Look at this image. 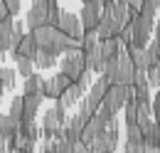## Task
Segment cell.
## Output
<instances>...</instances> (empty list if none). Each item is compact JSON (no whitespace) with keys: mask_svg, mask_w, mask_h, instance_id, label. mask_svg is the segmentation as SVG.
Wrapping results in <instances>:
<instances>
[{"mask_svg":"<svg viewBox=\"0 0 160 153\" xmlns=\"http://www.w3.org/2000/svg\"><path fill=\"white\" fill-rule=\"evenodd\" d=\"M136 64L131 62L128 57V52H126V47L121 50V55L116 59H108L106 64H103V72L101 74L106 76L111 84H126V87H131L133 84V79H136Z\"/></svg>","mask_w":160,"mask_h":153,"instance_id":"1","label":"cell"},{"mask_svg":"<svg viewBox=\"0 0 160 153\" xmlns=\"http://www.w3.org/2000/svg\"><path fill=\"white\" fill-rule=\"evenodd\" d=\"M59 72L67 74L72 82H77L84 72H86V62H84V50H72L67 55H62V62H59Z\"/></svg>","mask_w":160,"mask_h":153,"instance_id":"2","label":"cell"},{"mask_svg":"<svg viewBox=\"0 0 160 153\" xmlns=\"http://www.w3.org/2000/svg\"><path fill=\"white\" fill-rule=\"evenodd\" d=\"M131 96H133V84H131V87H126V84H111L101 104L108 106V109H113V111L118 114L121 109L126 106V101H128Z\"/></svg>","mask_w":160,"mask_h":153,"instance_id":"3","label":"cell"},{"mask_svg":"<svg viewBox=\"0 0 160 153\" xmlns=\"http://www.w3.org/2000/svg\"><path fill=\"white\" fill-rule=\"evenodd\" d=\"M118 141H121L118 126H106V129L89 143V148H91V151H116V148H118Z\"/></svg>","mask_w":160,"mask_h":153,"instance_id":"4","label":"cell"},{"mask_svg":"<svg viewBox=\"0 0 160 153\" xmlns=\"http://www.w3.org/2000/svg\"><path fill=\"white\" fill-rule=\"evenodd\" d=\"M72 84V79L67 74H54L52 79H44L42 82V94H44V99H52V101H57L62 94H64V89Z\"/></svg>","mask_w":160,"mask_h":153,"instance_id":"5","label":"cell"},{"mask_svg":"<svg viewBox=\"0 0 160 153\" xmlns=\"http://www.w3.org/2000/svg\"><path fill=\"white\" fill-rule=\"evenodd\" d=\"M108 87H111V82H108L103 74H99L94 82H91L89 94H86V99H84V101H86V104H89V106L96 111V109L101 106V101H103V96H106V92H108Z\"/></svg>","mask_w":160,"mask_h":153,"instance_id":"6","label":"cell"},{"mask_svg":"<svg viewBox=\"0 0 160 153\" xmlns=\"http://www.w3.org/2000/svg\"><path fill=\"white\" fill-rule=\"evenodd\" d=\"M57 27H59L64 35H69L72 40H81V35H84V27H81L79 15H74V13H67V10H62Z\"/></svg>","mask_w":160,"mask_h":153,"instance_id":"7","label":"cell"},{"mask_svg":"<svg viewBox=\"0 0 160 153\" xmlns=\"http://www.w3.org/2000/svg\"><path fill=\"white\" fill-rule=\"evenodd\" d=\"M37 52H40V47H37L35 35H32L30 30L22 35V40L18 42V47H15V50H10L12 59H15V57H30V59H35V55H37Z\"/></svg>","mask_w":160,"mask_h":153,"instance_id":"8","label":"cell"},{"mask_svg":"<svg viewBox=\"0 0 160 153\" xmlns=\"http://www.w3.org/2000/svg\"><path fill=\"white\" fill-rule=\"evenodd\" d=\"M42 101L44 94H22V121H35Z\"/></svg>","mask_w":160,"mask_h":153,"instance_id":"9","label":"cell"},{"mask_svg":"<svg viewBox=\"0 0 160 153\" xmlns=\"http://www.w3.org/2000/svg\"><path fill=\"white\" fill-rule=\"evenodd\" d=\"M106 126H108V124H106V121H103L99 114H94L89 121H86V126H84V131H81V138H79V141L89 146V143H91V141H94V138H96V136H99L101 131L106 129Z\"/></svg>","mask_w":160,"mask_h":153,"instance_id":"10","label":"cell"},{"mask_svg":"<svg viewBox=\"0 0 160 153\" xmlns=\"http://www.w3.org/2000/svg\"><path fill=\"white\" fill-rule=\"evenodd\" d=\"M84 92H86V89H81V84L72 82V84H69V87L64 89V94L57 99V104H59V106H64V109H72V106H77V104L81 101Z\"/></svg>","mask_w":160,"mask_h":153,"instance_id":"11","label":"cell"},{"mask_svg":"<svg viewBox=\"0 0 160 153\" xmlns=\"http://www.w3.org/2000/svg\"><path fill=\"white\" fill-rule=\"evenodd\" d=\"M84 62H86V69H91L94 74H101L103 72V55H101V47L99 42L94 45V47H89V50H84Z\"/></svg>","mask_w":160,"mask_h":153,"instance_id":"12","label":"cell"},{"mask_svg":"<svg viewBox=\"0 0 160 153\" xmlns=\"http://www.w3.org/2000/svg\"><path fill=\"white\" fill-rule=\"evenodd\" d=\"M99 18H101V8H96V5H84L79 13V20H81V27L84 30H96L99 27Z\"/></svg>","mask_w":160,"mask_h":153,"instance_id":"13","label":"cell"},{"mask_svg":"<svg viewBox=\"0 0 160 153\" xmlns=\"http://www.w3.org/2000/svg\"><path fill=\"white\" fill-rule=\"evenodd\" d=\"M133 96H136L138 101H150V82H148V76H145V69H138V72H136Z\"/></svg>","mask_w":160,"mask_h":153,"instance_id":"14","label":"cell"},{"mask_svg":"<svg viewBox=\"0 0 160 153\" xmlns=\"http://www.w3.org/2000/svg\"><path fill=\"white\" fill-rule=\"evenodd\" d=\"M42 25H47V10H44V8H37V5H30L27 15H25V27H27V30H37Z\"/></svg>","mask_w":160,"mask_h":153,"instance_id":"15","label":"cell"},{"mask_svg":"<svg viewBox=\"0 0 160 153\" xmlns=\"http://www.w3.org/2000/svg\"><path fill=\"white\" fill-rule=\"evenodd\" d=\"M99 47H101V55H103V62L108 59H116L123 50V45L118 42V37H106V40H99Z\"/></svg>","mask_w":160,"mask_h":153,"instance_id":"16","label":"cell"},{"mask_svg":"<svg viewBox=\"0 0 160 153\" xmlns=\"http://www.w3.org/2000/svg\"><path fill=\"white\" fill-rule=\"evenodd\" d=\"M123 114H126V131L140 129V126H138V101H136V96H131V99L126 101Z\"/></svg>","mask_w":160,"mask_h":153,"instance_id":"17","label":"cell"},{"mask_svg":"<svg viewBox=\"0 0 160 153\" xmlns=\"http://www.w3.org/2000/svg\"><path fill=\"white\" fill-rule=\"evenodd\" d=\"M20 131V121L12 119L10 114H0V138H12V136Z\"/></svg>","mask_w":160,"mask_h":153,"instance_id":"18","label":"cell"},{"mask_svg":"<svg viewBox=\"0 0 160 153\" xmlns=\"http://www.w3.org/2000/svg\"><path fill=\"white\" fill-rule=\"evenodd\" d=\"M12 25L15 20L12 18H5L0 20V52H10V40H12Z\"/></svg>","mask_w":160,"mask_h":153,"instance_id":"19","label":"cell"},{"mask_svg":"<svg viewBox=\"0 0 160 153\" xmlns=\"http://www.w3.org/2000/svg\"><path fill=\"white\" fill-rule=\"evenodd\" d=\"M126 52H128L131 62L136 64V69H145V67H148V57H145V47H136V45H128V47H126Z\"/></svg>","mask_w":160,"mask_h":153,"instance_id":"20","label":"cell"},{"mask_svg":"<svg viewBox=\"0 0 160 153\" xmlns=\"http://www.w3.org/2000/svg\"><path fill=\"white\" fill-rule=\"evenodd\" d=\"M52 67H57V55H52L47 50H40L35 55V69H52Z\"/></svg>","mask_w":160,"mask_h":153,"instance_id":"21","label":"cell"},{"mask_svg":"<svg viewBox=\"0 0 160 153\" xmlns=\"http://www.w3.org/2000/svg\"><path fill=\"white\" fill-rule=\"evenodd\" d=\"M42 79L37 72H32L30 76H25V87H22V94H42Z\"/></svg>","mask_w":160,"mask_h":153,"instance_id":"22","label":"cell"},{"mask_svg":"<svg viewBox=\"0 0 160 153\" xmlns=\"http://www.w3.org/2000/svg\"><path fill=\"white\" fill-rule=\"evenodd\" d=\"M12 62H15V69H18V74H20L22 79L35 72V59H30V57H15Z\"/></svg>","mask_w":160,"mask_h":153,"instance_id":"23","label":"cell"},{"mask_svg":"<svg viewBox=\"0 0 160 153\" xmlns=\"http://www.w3.org/2000/svg\"><path fill=\"white\" fill-rule=\"evenodd\" d=\"M15 76H18V69L2 67V89H5V92H12V89H15Z\"/></svg>","mask_w":160,"mask_h":153,"instance_id":"24","label":"cell"},{"mask_svg":"<svg viewBox=\"0 0 160 153\" xmlns=\"http://www.w3.org/2000/svg\"><path fill=\"white\" fill-rule=\"evenodd\" d=\"M8 114L12 116V119H18V121H22V96H12L10 111H8Z\"/></svg>","mask_w":160,"mask_h":153,"instance_id":"25","label":"cell"},{"mask_svg":"<svg viewBox=\"0 0 160 153\" xmlns=\"http://www.w3.org/2000/svg\"><path fill=\"white\" fill-rule=\"evenodd\" d=\"M145 76H148V82H150V89H153V87H160V64L148 67V69H145Z\"/></svg>","mask_w":160,"mask_h":153,"instance_id":"26","label":"cell"},{"mask_svg":"<svg viewBox=\"0 0 160 153\" xmlns=\"http://www.w3.org/2000/svg\"><path fill=\"white\" fill-rule=\"evenodd\" d=\"M150 109H153V119L160 124V92L153 96V99H150Z\"/></svg>","mask_w":160,"mask_h":153,"instance_id":"27","label":"cell"},{"mask_svg":"<svg viewBox=\"0 0 160 153\" xmlns=\"http://www.w3.org/2000/svg\"><path fill=\"white\" fill-rule=\"evenodd\" d=\"M2 3L8 5V10H10V15H12V18L22 10V0H2Z\"/></svg>","mask_w":160,"mask_h":153,"instance_id":"28","label":"cell"},{"mask_svg":"<svg viewBox=\"0 0 160 153\" xmlns=\"http://www.w3.org/2000/svg\"><path fill=\"white\" fill-rule=\"evenodd\" d=\"M40 153H59L57 151V141H44V146H40Z\"/></svg>","mask_w":160,"mask_h":153,"instance_id":"29","label":"cell"},{"mask_svg":"<svg viewBox=\"0 0 160 153\" xmlns=\"http://www.w3.org/2000/svg\"><path fill=\"white\" fill-rule=\"evenodd\" d=\"M140 8H145V10H153V13H158L160 10V0H143V5Z\"/></svg>","mask_w":160,"mask_h":153,"instance_id":"30","label":"cell"},{"mask_svg":"<svg viewBox=\"0 0 160 153\" xmlns=\"http://www.w3.org/2000/svg\"><path fill=\"white\" fill-rule=\"evenodd\" d=\"M5 18H12V15H10V10H8V5H5V3L0 0V20H5Z\"/></svg>","mask_w":160,"mask_h":153,"instance_id":"31","label":"cell"},{"mask_svg":"<svg viewBox=\"0 0 160 153\" xmlns=\"http://www.w3.org/2000/svg\"><path fill=\"white\" fill-rule=\"evenodd\" d=\"M153 37H155V40L160 42V15L155 18V27H153Z\"/></svg>","mask_w":160,"mask_h":153,"instance_id":"32","label":"cell"},{"mask_svg":"<svg viewBox=\"0 0 160 153\" xmlns=\"http://www.w3.org/2000/svg\"><path fill=\"white\" fill-rule=\"evenodd\" d=\"M140 5H143V0H128V8L131 10H140Z\"/></svg>","mask_w":160,"mask_h":153,"instance_id":"33","label":"cell"},{"mask_svg":"<svg viewBox=\"0 0 160 153\" xmlns=\"http://www.w3.org/2000/svg\"><path fill=\"white\" fill-rule=\"evenodd\" d=\"M143 153H160V146H143Z\"/></svg>","mask_w":160,"mask_h":153,"instance_id":"34","label":"cell"},{"mask_svg":"<svg viewBox=\"0 0 160 153\" xmlns=\"http://www.w3.org/2000/svg\"><path fill=\"white\" fill-rule=\"evenodd\" d=\"M0 87H2V67H0Z\"/></svg>","mask_w":160,"mask_h":153,"instance_id":"35","label":"cell"},{"mask_svg":"<svg viewBox=\"0 0 160 153\" xmlns=\"http://www.w3.org/2000/svg\"><path fill=\"white\" fill-rule=\"evenodd\" d=\"M2 94H5V89H2V87H0V101H2Z\"/></svg>","mask_w":160,"mask_h":153,"instance_id":"36","label":"cell"},{"mask_svg":"<svg viewBox=\"0 0 160 153\" xmlns=\"http://www.w3.org/2000/svg\"><path fill=\"white\" fill-rule=\"evenodd\" d=\"M91 153H113V151H91Z\"/></svg>","mask_w":160,"mask_h":153,"instance_id":"37","label":"cell"},{"mask_svg":"<svg viewBox=\"0 0 160 153\" xmlns=\"http://www.w3.org/2000/svg\"><path fill=\"white\" fill-rule=\"evenodd\" d=\"M106 3H113V0H101V5H106Z\"/></svg>","mask_w":160,"mask_h":153,"instance_id":"38","label":"cell"},{"mask_svg":"<svg viewBox=\"0 0 160 153\" xmlns=\"http://www.w3.org/2000/svg\"><path fill=\"white\" fill-rule=\"evenodd\" d=\"M116 3H126V5H128V0H116Z\"/></svg>","mask_w":160,"mask_h":153,"instance_id":"39","label":"cell"},{"mask_svg":"<svg viewBox=\"0 0 160 153\" xmlns=\"http://www.w3.org/2000/svg\"><path fill=\"white\" fill-rule=\"evenodd\" d=\"M81 3H84V5H86V3H89V0H81Z\"/></svg>","mask_w":160,"mask_h":153,"instance_id":"40","label":"cell"},{"mask_svg":"<svg viewBox=\"0 0 160 153\" xmlns=\"http://www.w3.org/2000/svg\"><path fill=\"white\" fill-rule=\"evenodd\" d=\"M0 62H2V52H0Z\"/></svg>","mask_w":160,"mask_h":153,"instance_id":"41","label":"cell"}]
</instances>
